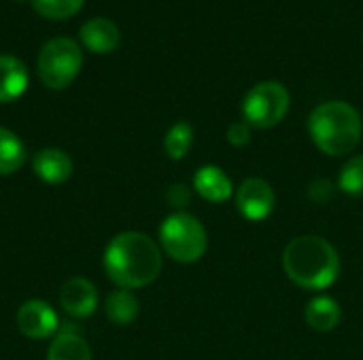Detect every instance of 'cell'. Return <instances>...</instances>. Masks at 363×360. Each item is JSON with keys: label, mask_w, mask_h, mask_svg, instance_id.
I'll return each instance as SVG.
<instances>
[{"label": "cell", "mask_w": 363, "mask_h": 360, "mask_svg": "<svg viewBox=\"0 0 363 360\" xmlns=\"http://www.w3.org/2000/svg\"><path fill=\"white\" fill-rule=\"evenodd\" d=\"M251 125L247 121H236L228 127V142L234 146H247L251 142Z\"/></svg>", "instance_id": "obj_23"}, {"label": "cell", "mask_w": 363, "mask_h": 360, "mask_svg": "<svg viewBox=\"0 0 363 360\" xmlns=\"http://www.w3.org/2000/svg\"><path fill=\"white\" fill-rule=\"evenodd\" d=\"M340 320H342V310H340L338 301L328 295L315 297L306 306V323L311 329H315L319 333L334 331L340 325Z\"/></svg>", "instance_id": "obj_15"}, {"label": "cell", "mask_w": 363, "mask_h": 360, "mask_svg": "<svg viewBox=\"0 0 363 360\" xmlns=\"http://www.w3.org/2000/svg\"><path fill=\"white\" fill-rule=\"evenodd\" d=\"M336 189L330 180L325 178H317L308 185V199H313L315 204H325L334 197Z\"/></svg>", "instance_id": "obj_22"}, {"label": "cell", "mask_w": 363, "mask_h": 360, "mask_svg": "<svg viewBox=\"0 0 363 360\" xmlns=\"http://www.w3.org/2000/svg\"><path fill=\"white\" fill-rule=\"evenodd\" d=\"M238 212L249 221H264L274 212L277 195L268 180L264 178H247L236 191Z\"/></svg>", "instance_id": "obj_8"}, {"label": "cell", "mask_w": 363, "mask_h": 360, "mask_svg": "<svg viewBox=\"0 0 363 360\" xmlns=\"http://www.w3.org/2000/svg\"><path fill=\"white\" fill-rule=\"evenodd\" d=\"M104 314L113 325L125 327L136 320L138 316V299L132 291L117 289L104 301Z\"/></svg>", "instance_id": "obj_17"}, {"label": "cell", "mask_w": 363, "mask_h": 360, "mask_svg": "<svg viewBox=\"0 0 363 360\" xmlns=\"http://www.w3.org/2000/svg\"><path fill=\"white\" fill-rule=\"evenodd\" d=\"M60 306L70 318H87L98 308V291L87 278H70L60 291Z\"/></svg>", "instance_id": "obj_9"}, {"label": "cell", "mask_w": 363, "mask_h": 360, "mask_svg": "<svg viewBox=\"0 0 363 360\" xmlns=\"http://www.w3.org/2000/svg\"><path fill=\"white\" fill-rule=\"evenodd\" d=\"M102 265L111 282L119 289L136 291L157 280L162 272V250L147 233H117L104 248Z\"/></svg>", "instance_id": "obj_1"}, {"label": "cell", "mask_w": 363, "mask_h": 360, "mask_svg": "<svg viewBox=\"0 0 363 360\" xmlns=\"http://www.w3.org/2000/svg\"><path fill=\"white\" fill-rule=\"evenodd\" d=\"M79 36H81V42L94 53H111L119 47V40H121V32L117 23L106 17H94L85 21Z\"/></svg>", "instance_id": "obj_12"}, {"label": "cell", "mask_w": 363, "mask_h": 360, "mask_svg": "<svg viewBox=\"0 0 363 360\" xmlns=\"http://www.w3.org/2000/svg\"><path fill=\"white\" fill-rule=\"evenodd\" d=\"M28 87V68L19 57L0 55V104L23 95Z\"/></svg>", "instance_id": "obj_14"}, {"label": "cell", "mask_w": 363, "mask_h": 360, "mask_svg": "<svg viewBox=\"0 0 363 360\" xmlns=\"http://www.w3.org/2000/svg\"><path fill=\"white\" fill-rule=\"evenodd\" d=\"M287 278L306 291H323L340 276V255L321 236H300L283 252Z\"/></svg>", "instance_id": "obj_2"}, {"label": "cell", "mask_w": 363, "mask_h": 360, "mask_svg": "<svg viewBox=\"0 0 363 360\" xmlns=\"http://www.w3.org/2000/svg\"><path fill=\"white\" fill-rule=\"evenodd\" d=\"M194 189L200 197L213 204L228 202L232 197V180L219 166H202L194 176Z\"/></svg>", "instance_id": "obj_13"}, {"label": "cell", "mask_w": 363, "mask_h": 360, "mask_svg": "<svg viewBox=\"0 0 363 360\" xmlns=\"http://www.w3.org/2000/svg\"><path fill=\"white\" fill-rule=\"evenodd\" d=\"M83 66V51L77 40L66 36H55L47 40L38 53L36 70L38 79L49 89H66L81 72Z\"/></svg>", "instance_id": "obj_5"}, {"label": "cell", "mask_w": 363, "mask_h": 360, "mask_svg": "<svg viewBox=\"0 0 363 360\" xmlns=\"http://www.w3.org/2000/svg\"><path fill=\"white\" fill-rule=\"evenodd\" d=\"M32 4L38 15L53 21H62L74 17L83 8L85 0H32Z\"/></svg>", "instance_id": "obj_19"}, {"label": "cell", "mask_w": 363, "mask_h": 360, "mask_svg": "<svg viewBox=\"0 0 363 360\" xmlns=\"http://www.w3.org/2000/svg\"><path fill=\"white\" fill-rule=\"evenodd\" d=\"M160 244L172 261L196 263L208 248V236L194 214L174 212L160 227Z\"/></svg>", "instance_id": "obj_4"}, {"label": "cell", "mask_w": 363, "mask_h": 360, "mask_svg": "<svg viewBox=\"0 0 363 360\" xmlns=\"http://www.w3.org/2000/svg\"><path fill=\"white\" fill-rule=\"evenodd\" d=\"M32 172L47 185H62L72 176V159L62 149H43L32 159Z\"/></svg>", "instance_id": "obj_11"}, {"label": "cell", "mask_w": 363, "mask_h": 360, "mask_svg": "<svg viewBox=\"0 0 363 360\" xmlns=\"http://www.w3.org/2000/svg\"><path fill=\"white\" fill-rule=\"evenodd\" d=\"M338 189L351 197H363V155L351 157L340 172Z\"/></svg>", "instance_id": "obj_20"}, {"label": "cell", "mask_w": 363, "mask_h": 360, "mask_svg": "<svg viewBox=\"0 0 363 360\" xmlns=\"http://www.w3.org/2000/svg\"><path fill=\"white\" fill-rule=\"evenodd\" d=\"M291 95L285 85L277 81H264L249 89L242 100V121L257 129H270L279 125L289 112Z\"/></svg>", "instance_id": "obj_6"}, {"label": "cell", "mask_w": 363, "mask_h": 360, "mask_svg": "<svg viewBox=\"0 0 363 360\" xmlns=\"http://www.w3.org/2000/svg\"><path fill=\"white\" fill-rule=\"evenodd\" d=\"M47 360H91V350L74 323L60 325L53 342L49 344Z\"/></svg>", "instance_id": "obj_10"}, {"label": "cell", "mask_w": 363, "mask_h": 360, "mask_svg": "<svg viewBox=\"0 0 363 360\" xmlns=\"http://www.w3.org/2000/svg\"><path fill=\"white\" fill-rule=\"evenodd\" d=\"M15 325L19 333L28 339H49L55 337L60 329V318L47 301L30 299L19 306L15 314Z\"/></svg>", "instance_id": "obj_7"}, {"label": "cell", "mask_w": 363, "mask_h": 360, "mask_svg": "<svg viewBox=\"0 0 363 360\" xmlns=\"http://www.w3.org/2000/svg\"><path fill=\"white\" fill-rule=\"evenodd\" d=\"M308 134L321 153L330 157L349 155L362 140V115L349 102H323L308 117Z\"/></svg>", "instance_id": "obj_3"}, {"label": "cell", "mask_w": 363, "mask_h": 360, "mask_svg": "<svg viewBox=\"0 0 363 360\" xmlns=\"http://www.w3.org/2000/svg\"><path fill=\"white\" fill-rule=\"evenodd\" d=\"M28 159L26 144L17 134L0 127V176H11L23 168Z\"/></svg>", "instance_id": "obj_16"}, {"label": "cell", "mask_w": 363, "mask_h": 360, "mask_svg": "<svg viewBox=\"0 0 363 360\" xmlns=\"http://www.w3.org/2000/svg\"><path fill=\"white\" fill-rule=\"evenodd\" d=\"M191 144H194V127L187 121L174 123L164 138V151L172 161H181L189 153Z\"/></svg>", "instance_id": "obj_18"}, {"label": "cell", "mask_w": 363, "mask_h": 360, "mask_svg": "<svg viewBox=\"0 0 363 360\" xmlns=\"http://www.w3.org/2000/svg\"><path fill=\"white\" fill-rule=\"evenodd\" d=\"M166 199H168V204H170L177 212H185V208H187L189 202H191V189H189L187 185H183V182H174V185L168 187Z\"/></svg>", "instance_id": "obj_21"}]
</instances>
